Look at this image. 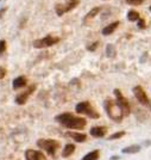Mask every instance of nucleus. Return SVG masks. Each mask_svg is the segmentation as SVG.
Instances as JSON below:
<instances>
[{
	"instance_id": "f257e3e1",
	"label": "nucleus",
	"mask_w": 151,
	"mask_h": 160,
	"mask_svg": "<svg viewBox=\"0 0 151 160\" xmlns=\"http://www.w3.org/2000/svg\"><path fill=\"white\" fill-rule=\"evenodd\" d=\"M55 119L58 123H61L63 127L69 128V129H82V128H84V126L87 123L84 118L74 116L70 112L61 114V115L56 116Z\"/></svg>"
},
{
	"instance_id": "f03ea898",
	"label": "nucleus",
	"mask_w": 151,
	"mask_h": 160,
	"mask_svg": "<svg viewBox=\"0 0 151 160\" xmlns=\"http://www.w3.org/2000/svg\"><path fill=\"white\" fill-rule=\"evenodd\" d=\"M105 109H106V112H107L108 117H110L111 119L115 121V122L123 121V118L125 117L123 111H122V109L119 108V105L117 104L115 101H113V99L105 101Z\"/></svg>"
},
{
	"instance_id": "7ed1b4c3",
	"label": "nucleus",
	"mask_w": 151,
	"mask_h": 160,
	"mask_svg": "<svg viewBox=\"0 0 151 160\" xmlns=\"http://www.w3.org/2000/svg\"><path fill=\"white\" fill-rule=\"evenodd\" d=\"M37 146L41 149L45 151L49 155L54 157L57 152V149L60 148V142L54 140V139H39L37 141Z\"/></svg>"
},
{
	"instance_id": "20e7f679",
	"label": "nucleus",
	"mask_w": 151,
	"mask_h": 160,
	"mask_svg": "<svg viewBox=\"0 0 151 160\" xmlns=\"http://www.w3.org/2000/svg\"><path fill=\"white\" fill-rule=\"evenodd\" d=\"M75 110L77 114H83V115H87L91 118H99L100 115L96 112L95 110L93 109V106L91 105L89 102H81L79 103L76 106H75Z\"/></svg>"
},
{
	"instance_id": "39448f33",
	"label": "nucleus",
	"mask_w": 151,
	"mask_h": 160,
	"mask_svg": "<svg viewBox=\"0 0 151 160\" xmlns=\"http://www.w3.org/2000/svg\"><path fill=\"white\" fill-rule=\"evenodd\" d=\"M113 92H114V94H115V102L119 105V108L122 109L124 116H129V115H130V111H131V108H130V104L127 102V99L122 94L120 90L115 88Z\"/></svg>"
},
{
	"instance_id": "423d86ee",
	"label": "nucleus",
	"mask_w": 151,
	"mask_h": 160,
	"mask_svg": "<svg viewBox=\"0 0 151 160\" xmlns=\"http://www.w3.org/2000/svg\"><path fill=\"white\" fill-rule=\"evenodd\" d=\"M58 42H60V37H55V36L48 35L44 38L33 41V47L35 48H39V49L41 48H48V47H51V45L58 43Z\"/></svg>"
},
{
	"instance_id": "0eeeda50",
	"label": "nucleus",
	"mask_w": 151,
	"mask_h": 160,
	"mask_svg": "<svg viewBox=\"0 0 151 160\" xmlns=\"http://www.w3.org/2000/svg\"><path fill=\"white\" fill-rule=\"evenodd\" d=\"M133 93H135L136 98H137L138 102L140 103V104H143V105H145V106H149V105H150L149 98H148V96H146L144 88L142 87V86H136V87H133Z\"/></svg>"
},
{
	"instance_id": "6e6552de",
	"label": "nucleus",
	"mask_w": 151,
	"mask_h": 160,
	"mask_svg": "<svg viewBox=\"0 0 151 160\" xmlns=\"http://www.w3.org/2000/svg\"><path fill=\"white\" fill-rule=\"evenodd\" d=\"M36 90V86L35 85H32L30 88H28L25 92H22V93H19L17 97H15V103L18 104V105H24L25 103L28 102L29 97L33 93V91Z\"/></svg>"
},
{
	"instance_id": "1a4fd4ad",
	"label": "nucleus",
	"mask_w": 151,
	"mask_h": 160,
	"mask_svg": "<svg viewBox=\"0 0 151 160\" xmlns=\"http://www.w3.org/2000/svg\"><path fill=\"white\" fill-rule=\"evenodd\" d=\"M25 158L26 160H46L45 155L42 152L35 149H28L25 152Z\"/></svg>"
},
{
	"instance_id": "9d476101",
	"label": "nucleus",
	"mask_w": 151,
	"mask_h": 160,
	"mask_svg": "<svg viewBox=\"0 0 151 160\" xmlns=\"http://www.w3.org/2000/svg\"><path fill=\"white\" fill-rule=\"evenodd\" d=\"M67 136L71 137L73 140H75L76 142H84L87 140V135L83 134V133H77V131H69L67 133Z\"/></svg>"
},
{
	"instance_id": "9b49d317",
	"label": "nucleus",
	"mask_w": 151,
	"mask_h": 160,
	"mask_svg": "<svg viewBox=\"0 0 151 160\" xmlns=\"http://www.w3.org/2000/svg\"><path fill=\"white\" fill-rule=\"evenodd\" d=\"M106 133H107L106 127H101V126L93 127V128L91 129V135L94 136V137H104V136L106 135Z\"/></svg>"
},
{
	"instance_id": "f8f14e48",
	"label": "nucleus",
	"mask_w": 151,
	"mask_h": 160,
	"mask_svg": "<svg viewBox=\"0 0 151 160\" xmlns=\"http://www.w3.org/2000/svg\"><path fill=\"white\" fill-rule=\"evenodd\" d=\"M26 84H28V80H26V78L23 76V75L15 78L13 80V83H12L14 90H19V88L24 87V86H26Z\"/></svg>"
},
{
	"instance_id": "ddd939ff",
	"label": "nucleus",
	"mask_w": 151,
	"mask_h": 160,
	"mask_svg": "<svg viewBox=\"0 0 151 160\" xmlns=\"http://www.w3.org/2000/svg\"><path fill=\"white\" fill-rule=\"evenodd\" d=\"M118 25H119V22L117 20V22H113V23H111L108 25H106L104 29L101 30V32H102V35H105V36H108L111 34H113L115 29L118 28Z\"/></svg>"
},
{
	"instance_id": "4468645a",
	"label": "nucleus",
	"mask_w": 151,
	"mask_h": 160,
	"mask_svg": "<svg viewBox=\"0 0 151 160\" xmlns=\"http://www.w3.org/2000/svg\"><path fill=\"white\" fill-rule=\"evenodd\" d=\"M79 4H80V0H66V4L63 5V11H64V13L71 11V10H74Z\"/></svg>"
},
{
	"instance_id": "2eb2a0df",
	"label": "nucleus",
	"mask_w": 151,
	"mask_h": 160,
	"mask_svg": "<svg viewBox=\"0 0 151 160\" xmlns=\"http://www.w3.org/2000/svg\"><path fill=\"white\" fill-rule=\"evenodd\" d=\"M74 151H75V146L74 145H71V144L66 145L64 149L62 151V157H63V158H68V157H70V155L74 153Z\"/></svg>"
},
{
	"instance_id": "dca6fc26",
	"label": "nucleus",
	"mask_w": 151,
	"mask_h": 160,
	"mask_svg": "<svg viewBox=\"0 0 151 160\" xmlns=\"http://www.w3.org/2000/svg\"><path fill=\"white\" fill-rule=\"evenodd\" d=\"M140 151V147L138 145H132L129 146V147H125L123 149V153L125 154H133V153H138Z\"/></svg>"
},
{
	"instance_id": "f3484780",
	"label": "nucleus",
	"mask_w": 151,
	"mask_h": 160,
	"mask_svg": "<svg viewBox=\"0 0 151 160\" xmlns=\"http://www.w3.org/2000/svg\"><path fill=\"white\" fill-rule=\"evenodd\" d=\"M101 11V7H94V9H92L87 15L86 17L83 18V22H86V20H89V19H92V18H94L99 12Z\"/></svg>"
},
{
	"instance_id": "a211bd4d",
	"label": "nucleus",
	"mask_w": 151,
	"mask_h": 160,
	"mask_svg": "<svg viewBox=\"0 0 151 160\" xmlns=\"http://www.w3.org/2000/svg\"><path fill=\"white\" fill-rule=\"evenodd\" d=\"M99 155H100L99 151H93V152L86 154L81 160H98L99 159Z\"/></svg>"
},
{
	"instance_id": "6ab92c4d",
	"label": "nucleus",
	"mask_w": 151,
	"mask_h": 160,
	"mask_svg": "<svg viewBox=\"0 0 151 160\" xmlns=\"http://www.w3.org/2000/svg\"><path fill=\"white\" fill-rule=\"evenodd\" d=\"M139 13H138L137 11H135V10H130L129 12H127V19L130 20V22H135V20H139Z\"/></svg>"
},
{
	"instance_id": "aec40b11",
	"label": "nucleus",
	"mask_w": 151,
	"mask_h": 160,
	"mask_svg": "<svg viewBox=\"0 0 151 160\" xmlns=\"http://www.w3.org/2000/svg\"><path fill=\"white\" fill-rule=\"evenodd\" d=\"M106 54H107L108 58H114L115 56L117 50H115V48H114L113 44H107V47H106Z\"/></svg>"
},
{
	"instance_id": "412c9836",
	"label": "nucleus",
	"mask_w": 151,
	"mask_h": 160,
	"mask_svg": "<svg viewBox=\"0 0 151 160\" xmlns=\"http://www.w3.org/2000/svg\"><path fill=\"white\" fill-rule=\"evenodd\" d=\"M124 135H125V131H118V133H114V134H112L110 137H108V140H117V139H120V137H123Z\"/></svg>"
},
{
	"instance_id": "4be33fe9",
	"label": "nucleus",
	"mask_w": 151,
	"mask_h": 160,
	"mask_svg": "<svg viewBox=\"0 0 151 160\" xmlns=\"http://www.w3.org/2000/svg\"><path fill=\"white\" fill-rule=\"evenodd\" d=\"M125 1H126L127 4H130V5H136V6H137V5H142V4L144 2L143 0H125Z\"/></svg>"
},
{
	"instance_id": "5701e85b",
	"label": "nucleus",
	"mask_w": 151,
	"mask_h": 160,
	"mask_svg": "<svg viewBox=\"0 0 151 160\" xmlns=\"http://www.w3.org/2000/svg\"><path fill=\"white\" fill-rule=\"evenodd\" d=\"M6 50V41L5 40H0V55Z\"/></svg>"
},
{
	"instance_id": "b1692460",
	"label": "nucleus",
	"mask_w": 151,
	"mask_h": 160,
	"mask_svg": "<svg viewBox=\"0 0 151 160\" xmlns=\"http://www.w3.org/2000/svg\"><path fill=\"white\" fill-rule=\"evenodd\" d=\"M137 25H138V29H144V28H145V20L142 19V18H139Z\"/></svg>"
},
{
	"instance_id": "393cba45",
	"label": "nucleus",
	"mask_w": 151,
	"mask_h": 160,
	"mask_svg": "<svg viewBox=\"0 0 151 160\" xmlns=\"http://www.w3.org/2000/svg\"><path fill=\"white\" fill-rule=\"evenodd\" d=\"M98 45H99V43H98V42H94V43H92V45L87 47V49H88L89 52H94L96 48H98Z\"/></svg>"
},
{
	"instance_id": "a878e982",
	"label": "nucleus",
	"mask_w": 151,
	"mask_h": 160,
	"mask_svg": "<svg viewBox=\"0 0 151 160\" xmlns=\"http://www.w3.org/2000/svg\"><path fill=\"white\" fill-rule=\"evenodd\" d=\"M6 75V69L4 67H0V79H4Z\"/></svg>"
},
{
	"instance_id": "bb28decb",
	"label": "nucleus",
	"mask_w": 151,
	"mask_h": 160,
	"mask_svg": "<svg viewBox=\"0 0 151 160\" xmlns=\"http://www.w3.org/2000/svg\"><path fill=\"white\" fill-rule=\"evenodd\" d=\"M6 10H7V7H2V9H0V18L4 16V13L6 12Z\"/></svg>"
},
{
	"instance_id": "cd10ccee",
	"label": "nucleus",
	"mask_w": 151,
	"mask_h": 160,
	"mask_svg": "<svg viewBox=\"0 0 151 160\" xmlns=\"http://www.w3.org/2000/svg\"><path fill=\"white\" fill-rule=\"evenodd\" d=\"M149 10H150V12H151V6H150V7H149Z\"/></svg>"
}]
</instances>
